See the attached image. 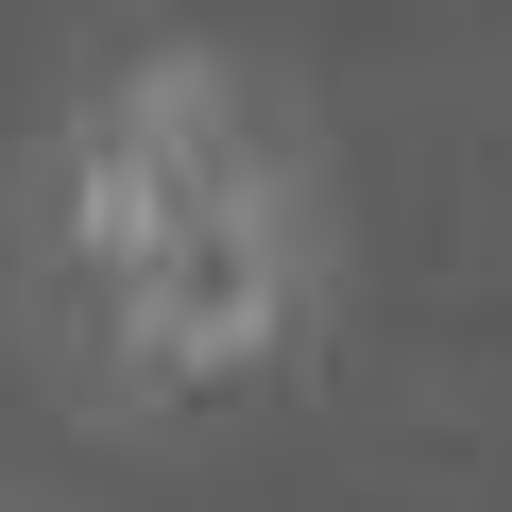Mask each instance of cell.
<instances>
[{
  "instance_id": "obj_1",
  "label": "cell",
  "mask_w": 512,
  "mask_h": 512,
  "mask_svg": "<svg viewBox=\"0 0 512 512\" xmlns=\"http://www.w3.org/2000/svg\"><path fill=\"white\" fill-rule=\"evenodd\" d=\"M35 308L120 410H205L274 376L325 308V205L291 120H256L222 52L103 69L35 171Z\"/></svg>"
}]
</instances>
